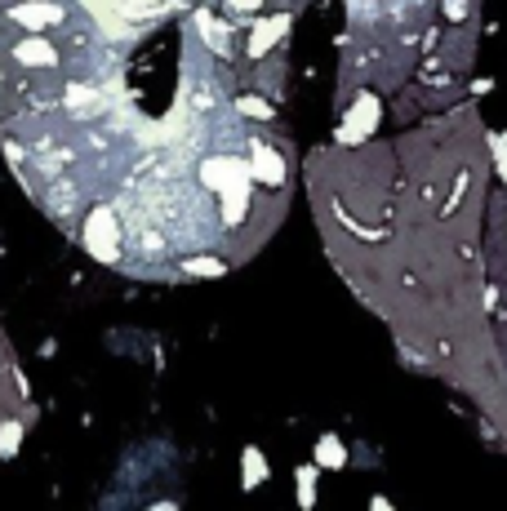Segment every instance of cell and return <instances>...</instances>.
<instances>
[{
  "label": "cell",
  "mask_w": 507,
  "mask_h": 511,
  "mask_svg": "<svg viewBox=\"0 0 507 511\" xmlns=\"http://www.w3.org/2000/svg\"><path fill=\"white\" fill-rule=\"evenodd\" d=\"M441 9H445L450 27H458V23H476V0H441Z\"/></svg>",
  "instance_id": "obj_13"
},
{
  "label": "cell",
  "mask_w": 507,
  "mask_h": 511,
  "mask_svg": "<svg viewBox=\"0 0 507 511\" xmlns=\"http://www.w3.org/2000/svg\"><path fill=\"white\" fill-rule=\"evenodd\" d=\"M267 476H272L267 454H263L258 445H245V449H241V489H245V494L263 489V485H267Z\"/></svg>",
  "instance_id": "obj_8"
},
{
  "label": "cell",
  "mask_w": 507,
  "mask_h": 511,
  "mask_svg": "<svg viewBox=\"0 0 507 511\" xmlns=\"http://www.w3.org/2000/svg\"><path fill=\"white\" fill-rule=\"evenodd\" d=\"M5 418H27V422H32V401H27L23 369L14 364L9 338L0 334V422H5Z\"/></svg>",
  "instance_id": "obj_3"
},
{
  "label": "cell",
  "mask_w": 507,
  "mask_h": 511,
  "mask_svg": "<svg viewBox=\"0 0 507 511\" xmlns=\"http://www.w3.org/2000/svg\"><path fill=\"white\" fill-rule=\"evenodd\" d=\"M236 111L245 116V120H258V125H272V102L258 99V94H236Z\"/></svg>",
  "instance_id": "obj_11"
},
{
  "label": "cell",
  "mask_w": 507,
  "mask_h": 511,
  "mask_svg": "<svg viewBox=\"0 0 507 511\" xmlns=\"http://www.w3.org/2000/svg\"><path fill=\"white\" fill-rule=\"evenodd\" d=\"M369 511H397V507H392V498H383V494H374V498H369Z\"/></svg>",
  "instance_id": "obj_16"
},
{
  "label": "cell",
  "mask_w": 507,
  "mask_h": 511,
  "mask_svg": "<svg viewBox=\"0 0 507 511\" xmlns=\"http://www.w3.org/2000/svg\"><path fill=\"white\" fill-rule=\"evenodd\" d=\"M267 0H223V9H227V18H245L254 9H263Z\"/></svg>",
  "instance_id": "obj_14"
},
{
  "label": "cell",
  "mask_w": 507,
  "mask_h": 511,
  "mask_svg": "<svg viewBox=\"0 0 507 511\" xmlns=\"http://www.w3.org/2000/svg\"><path fill=\"white\" fill-rule=\"evenodd\" d=\"M316 467H325V471L348 467V449H343V440H339L334 431H325V436L316 440Z\"/></svg>",
  "instance_id": "obj_9"
},
{
  "label": "cell",
  "mask_w": 507,
  "mask_h": 511,
  "mask_svg": "<svg viewBox=\"0 0 507 511\" xmlns=\"http://www.w3.org/2000/svg\"><path fill=\"white\" fill-rule=\"evenodd\" d=\"M316 471H320L316 462H307V467L294 471V480H299V507H303V511L316 507Z\"/></svg>",
  "instance_id": "obj_12"
},
{
  "label": "cell",
  "mask_w": 507,
  "mask_h": 511,
  "mask_svg": "<svg viewBox=\"0 0 507 511\" xmlns=\"http://www.w3.org/2000/svg\"><path fill=\"white\" fill-rule=\"evenodd\" d=\"M383 125V99L374 90H360L348 107H343V125L334 134V147H365Z\"/></svg>",
  "instance_id": "obj_2"
},
{
  "label": "cell",
  "mask_w": 507,
  "mask_h": 511,
  "mask_svg": "<svg viewBox=\"0 0 507 511\" xmlns=\"http://www.w3.org/2000/svg\"><path fill=\"white\" fill-rule=\"evenodd\" d=\"M490 152H494V169L503 174V187H507V134L503 138H490Z\"/></svg>",
  "instance_id": "obj_15"
},
{
  "label": "cell",
  "mask_w": 507,
  "mask_h": 511,
  "mask_svg": "<svg viewBox=\"0 0 507 511\" xmlns=\"http://www.w3.org/2000/svg\"><path fill=\"white\" fill-rule=\"evenodd\" d=\"M187 23L196 27L201 45L214 53L218 62H232V58H236V45H232V32H236V23H227V18H214L209 9H196Z\"/></svg>",
  "instance_id": "obj_6"
},
{
  "label": "cell",
  "mask_w": 507,
  "mask_h": 511,
  "mask_svg": "<svg viewBox=\"0 0 507 511\" xmlns=\"http://www.w3.org/2000/svg\"><path fill=\"white\" fill-rule=\"evenodd\" d=\"M285 71H290V58H263V62H254V94H263L267 102L285 99Z\"/></svg>",
  "instance_id": "obj_7"
},
{
  "label": "cell",
  "mask_w": 507,
  "mask_h": 511,
  "mask_svg": "<svg viewBox=\"0 0 507 511\" xmlns=\"http://www.w3.org/2000/svg\"><path fill=\"white\" fill-rule=\"evenodd\" d=\"M490 134L476 107H454L397 143L316 147L307 192L320 241L397 343L467 392L507 445L503 307L485 271Z\"/></svg>",
  "instance_id": "obj_1"
},
{
  "label": "cell",
  "mask_w": 507,
  "mask_h": 511,
  "mask_svg": "<svg viewBox=\"0 0 507 511\" xmlns=\"http://www.w3.org/2000/svg\"><path fill=\"white\" fill-rule=\"evenodd\" d=\"M290 32H294V14H267V18H254L250 36H245V58H250V62H263Z\"/></svg>",
  "instance_id": "obj_5"
},
{
  "label": "cell",
  "mask_w": 507,
  "mask_h": 511,
  "mask_svg": "<svg viewBox=\"0 0 507 511\" xmlns=\"http://www.w3.org/2000/svg\"><path fill=\"white\" fill-rule=\"evenodd\" d=\"M432 62H436V67H445V71H454V76L472 71V62H476V23L445 27V32H441V41H436Z\"/></svg>",
  "instance_id": "obj_4"
},
{
  "label": "cell",
  "mask_w": 507,
  "mask_h": 511,
  "mask_svg": "<svg viewBox=\"0 0 507 511\" xmlns=\"http://www.w3.org/2000/svg\"><path fill=\"white\" fill-rule=\"evenodd\" d=\"M148 511H183V507H178L174 498H165V503H152V507H148Z\"/></svg>",
  "instance_id": "obj_17"
},
{
  "label": "cell",
  "mask_w": 507,
  "mask_h": 511,
  "mask_svg": "<svg viewBox=\"0 0 507 511\" xmlns=\"http://www.w3.org/2000/svg\"><path fill=\"white\" fill-rule=\"evenodd\" d=\"M23 436H27V418H5L0 422V459H14L23 449Z\"/></svg>",
  "instance_id": "obj_10"
}]
</instances>
